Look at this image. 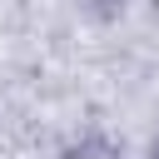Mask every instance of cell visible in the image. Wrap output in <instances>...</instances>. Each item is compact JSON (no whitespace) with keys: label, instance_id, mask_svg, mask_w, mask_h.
Listing matches in <instances>:
<instances>
[{"label":"cell","instance_id":"obj_1","mask_svg":"<svg viewBox=\"0 0 159 159\" xmlns=\"http://www.w3.org/2000/svg\"><path fill=\"white\" fill-rule=\"evenodd\" d=\"M65 159H124V154H119L114 139H104V134H84L80 144H70Z\"/></svg>","mask_w":159,"mask_h":159},{"label":"cell","instance_id":"obj_2","mask_svg":"<svg viewBox=\"0 0 159 159\" xmlns=\"http://www.w3.org/2000/svg\"><path fill=\"white\" fill-rule=\"evenodd\" d=\"M124 5H129V0H80V10H84L89 20H119Z\"/></svg>","mask_w":159,"mask_h":159},{"label":"cell","instance_id":"obj_3","mask_svg":"<svg viewBox=\"0 0 159 159\" xmlns=\"http://www.w3.org/2000/svg\"><path fill=\"white\" fill-rule=\"evenodd\" d=\"M149 159H159V134H154V139H149Z\"/></svg>","mask_w":159,"mask_h":159}]
</instances>
